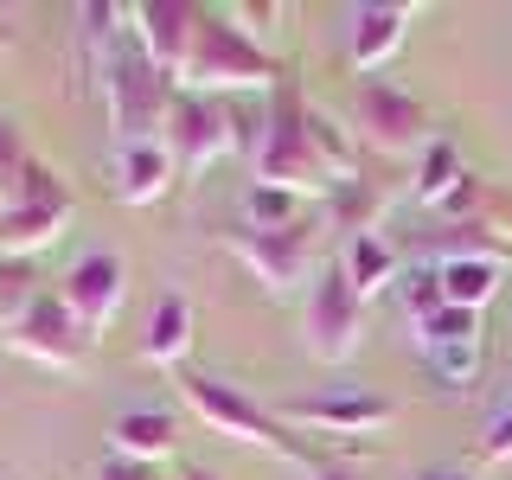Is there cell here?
I'll use <instances>...</instances> for the list:
<instances>
[{
    "label": "cell",
    "mask_w": 512,
    "mask_h": 480,
    "mask_svg": "<svg viewBox=\"0 0 512 480\" xmlns=\"http://www.w3.org/2000/svg\"><path fill=\"white\" fill-rule=\"evenodd\" d=\"M13 205H45V212H64V218H71L77 199H71V186H64L45 160H32V173H26V186H20V199H13Z\"/></svg>",
    "instance_id": "29"
},
{
    "label": "cell",
    "mask_w": 512,
    "mask_h": 480,
    "mask_svg": "<svg viewBox=\"0 0 512 480\" xmlns=\"http://www.w3.org/2000/svg\"><path fill=\"white\" fill-rule=\"evenodd\" d=\"M199 13L205 7H192V0H141V7H128L135 39H141V58H148L160 77H173V84L186 77L192 39H199Z\"/></svg>",
    "instance_id": "11"
},
{
    "label": "cell",
    "mask_w": 512,
    "mask_h": 480,
    "mask_svg": "<svg viewBox=\"0 0 512 480\" xmlns=\"http://www.w3.org/2000/svg\"><path fill=\"white\" fill-rule=\"evenodd\" d=\"M0 346L20 352V359H32V365H52V372H77V365L90 359V333L77 327V314L64 308L58 295H39V301H32V314Z\"/></svg>",
    "instance_id": "9"
},
{
    "label": "cell",
    "mask_w": 512,
    "mask_h": 480,
    "mask_svg": "<svg viewBox=\"0 0 512 480\" xmlns=\"http://www.w3.org/2000/svg\"><path fill=\"white\" fill-rule=\"evenodd\" d=\"M308 141H314V154H320V167H327L333 186L359 180V135H352V128H340L327 109H308Z\"/></svg>",
    "instance_id": "22"
},
{
    "label": "cell",
    "mask_w": 512,
    "mask_h": 480,
    "mask_svg": "<svg viewBox=\"0 0 512 480\" xmlns=\"http://www.w3.org/2000/svg\"><path fill=\"white\" fill-rule=\"evenodd\" d=\"M167 154H173V167L180 173H199L205 160H218V154H231L237 148V122H231V103L224 96H192L180 90L173 96V109H167Z\"/></svg>",
    "instance_id": "8"
},
{
    "label": "cell",
    "mask_w": 512,
    "mask_h": 480,
    "mask_svg": "<svg viewBox=\"0 0 512 480\" xmlns=\"http://www.w3.org/2000/svg\"><path fill=\"white\" fill-rule=\"evenodd\" d=\"M288 429H327V436H372L397 416L391 397L378 391H320V397H295L276 410Z\"/></svg>",
    "instance_id": "12"
},
{
    "label": "cell",
    "mask_w": 512,
    "mask_h": 480,
    "mask_svg": "<svg viewBox=\"0 0 512 480\" xmlns=\"http://www.w3.org/2000/svg\"><path fill=\"white\" fill-rule=\"evenodd\" d=\"M333 263L346 269V282L359 288V301H372V295H384V288H397V282H404V263H397V250L384 244L378 231H365V237H346Z\"/></svg>",
    "instance_id": "16"
},
{
    "label": "cell",
    "mask_w": 512,
    "mask_h": 480,
    "mask_svg": "<svg viewBox=\"0 0 512 480\" xmlns=\"http://www.w3.org/2000/svg\"><path fill=\"white\" fill-rule=\"evenodd\" d=\"M378 212H384V192L372 180H346V186H333L327 199H320V224L340 231V244H346V237L378 231Z\"/></svg>",
    "instance_id": "19"
},
{
    "label": "cell",
    "mask_w": 512,
    "mask_h": 480,
    "mask_svg": "<svg viewBox=\"0 0 512 480\" xmlns=\"http://www.w3.org/2000/svg\"><path fill=\"white\" fill-rule=\"evenodd\" d=\"M436 263H512V237H500L493 224H480V218H468V224H442L436 231Z\"/></svg>",
    "instance_id": "20"
},
{
    "label": "cell",
    "mask_w": 512,
    "mask_h": 480,
    "mask_svg": "<svg viewBox=\"0 0 512 480\" xmlns=\"http://www.w3.org/2000/svg\"><path fill=\"white\" fill-rule=\"evenodd\" d=\"M352 135L372 141L378 154H410V148H429V116L410 90L384 84V77H365L352 90Z\"/></svg>",
    "instance_id": "7"
},
{
    "label": "cell",
    "mask_w": 512,
    "mask_h": 480,
    "mask_svg": "<svg viewBox=\"0 0 512 480\" xmlns=\"http://www.w3.org/2000/svg\"><path fill=\"white\" fill-rule=\"evenodd\" d=\"M90 480H160L154 461H128V455H109V461H96V474Z\"/></svg>",
    "instance_id": "32"
},
{
    "label": "cell",
    "mask_w": 512,
    "mask_h": 480,
    "mask_svg": "<svg viewBox=\"0 0 512 480\" xmlns=\"http://www.w3.org/2000/svg\"><path fill=\"white\" fill-rule=\"evenodd\" d=\"M397 288H404V314H410V327H423L429 314H442V308H448V295H442V269H436V263H429V269H410V276L397 282Z\"/></svg>",
    "instance_id": "27"
},
{
    "label": "cell",
    "mask_w": 512,
    "mask_h": 480,
    "mask_svg": "<svg viewBox=\"0 0 512 480\" xmlns=\"http://www.w3.org/2000/svg\"><path fill=\"white\" fill-rule=\"evenodd\" d=\"M231 20H250L244 32L256 39V32H276V20H282V7L276 0H244V7H231Z\"/></svg>",
    "instance_id": "33"
},
{
    "label": "cell",
    "mask_w": 512,
    "mask_h": 480,
    "mask_svg": "<svg viewBox=\"0 0 512 480\" xmlns=\"http://www.w3.org/2000/svg\"><path fill=\"white\" fill-rule=\"evenodd\" d=\"M468 333H480V314L468 308H442V314H429L423 327H416V346H442V340H468Z\"/></svg>",
    "instance_id": "30"
},
{
    "label": "cell",
    "mask_w": 512,
    "mask_h": 480,
    "mask_svg": "<svg viewBox=\"0 0 512 480\" xmlns=\"http://www.w3.org/2000/svg\"><path fill=\"white\" fill-rule=\"evenodd\" d=\"M192 346V301L186 295H160L154 314H148V333L135 340V359L141 365H180Z\"/></svg>",
    "instance_id": "17"
},
{
    "label": "cell",
    "mask_w": 512,
    "mask_h": 480,
    "mask_svg": "<svg viewBox=\"0 0 512 480\" xmlns=\"http://www.w3.org/2000/svg\"><path fill=\"white\" fill-rule=\"evenodd\" d=\"M308 480H352V474H346V468H314Z\"/></svg>",
    "instance_id": "35"
},
{
    "label": "cell",
    "mask_w": 512,
    "mask_h": 480,
    "mask_svg": "<svg viewBox=\"0 0 512 480\" xmlns=\"http://www.w3.org/2000/svg\"><path fill=\"white\" fill-rule=\"evenodd\" d=\"M359 333H365L359 288L346 282L340 263H320L308 282V301H301V340H308V352L320 365H346L359 352Z\"/></svg>",
    "instance_id": "5"
},
{
    "label": "cell",
    "mask_w": 512,
    "mask_h": 480,
    "mask_svg": "<svg viewBox=\"0 0 512 480\" xmlns=\"http://www.w3.org/2000/svg\"><path fill=\"white\" fill-rule=\"evenodd\" d=\"M301 218H314V199L282 192V186H263V180L244 186V224L250 231H288V224H301Z\"/></svg>",
    "instance_id": "23"
},
{
    "label": "cell",
    "mask_w": 512,
    "mask_h": 480,
    "mask_svg": "<svg viewBox=\"0 0 512 480\" xmlns=\"http://www.w3.org/2000/svg\"><path fill=\"white\" fill-rule=\"evenodd\" d=\"M180 84L160 77L141 52H116L103 64V103H109V128H116V148H141V141L167 135V109Z\"/></svg>",
    "instance_id": "4"
},
{
    "label": "cell",
    "mask_w": 512,
    "mask_h": 480,
    "mask_svg": "<svg viewBox=\"0 0 512 480\" xmlns=\"http://www.w3.org/2000/svg\"><path fill=\"white\" fill-rule=\"evenodd\" d=\"M480 455H487V461H512V404L493 410L487 436H480Z\"/></svg>",
    "instance_id": "31"
},
{
    "label": "cell",
    "mask_w": 512,
    "mask_h": 480,
    "mask_svg": "<svg viewBox=\"0 0 512 480\" xmlns=\"http://www.w3.org/2000/svg\"><path fill=\"white\" fill-rule=\"evenodd\" d=\"M461 180H468V167H461V154H455V141H442V135H429V148H423V160H416V199H423V205H436V212H442V205L448 199H455V186Z\"/></svg>",
    "instance_id": "21"
},
{
    "label": "cell",
    "mask_w": 512,
    "mask_h": 480,
    "mask_svg": "<svg viewBox=\"0 0 512 480\" xmlns=\"http://www.w3.org/2000/svg\"><path fill=\"white\" fill-rule=\"evenodd\" d=\"M180 180L167 141H141V148H116V192L128 205H160Z\"/></svg>",
    "instance_id": "14"
},
{
    "label": "cell",
    "mask_w": 512,
    "mask_h": 480,
    "mask_svg": "<svg viewBox=\"0 0 512 480\" xmlns=\"http://www.w3.org/2000/svg\"><path fill=\"white\" fill-rule=\"evenodd\" d=\"M0 480H13V474H0Z\"/></svg>",
    "instance_id": "38"
},
{
    "label": "cell",
    "mask_w": 512,
    "mask_h": 480,
    "mask_svg": "<svg viewBox=\"0 0 512 480\" xmlns=\"http://www.w3.org/2000/svg\"><path fill=\"white\" fill-rule=\"evenodd\" d=\"M416 480H474V474H461V468H423Z\"/></svg>",
    "instance_id": "34"
},
{
    "label": "cell",
    "mask_w": 512,
    "mask_h": 480,
    "mask_svg": "<svg viewBox=\"0 0 512 480\" xmlns=\"http://www.w3.org/2000/svg\"><path fill=\"white\" fill-rule=\"evenodd\" d=\"M39 295H45V288H39V276H32V263H7V256H0V340L32 314Z\"/></svg>",
    "instance_id": "25"
},
{
    "label": "cell",
    "mask_w": 512,
    "mask_h": 480,
    "mask_svg": "<svg viewBox=\"0 0 512 480\" xmlns=\"http://www.w3.org/2000/svg\"><path fill=\"white\" fill-rule=\"evenodd\" d=\"M276 84H282V64L269 58L263 45L231 20V13L205 7L180 90H192V96H237V90H276Z\"/></svg>",
    "instance_id": "2"
},
{
    "label": "cell",
    "mask_w": 512,
    "mask_h": 480,
    "mask_svg": "<svg viewBox=\"0 0 512 480\" xmlns=\"http://www.w3.org/2000/svg\"><path fill=\"white\" fill-rule=\"evenodd\" d=\"M0 212H7V199H0Z\"/></svg>",
    "instance_id": "37"
},
{
    "label": "cell",
    "mask_w": 512,
    "mask_h": 480,
    "mask_svg": "<svg viewBox=\"0 0 512 480\" xmlns=\"http://www.w3.org/2000/svg\"><path fill=\"white\" fill-rule=\"evenodd\" d=\"M180 397H186V410L199 416L212 436H231V442H244V448H269V455H282V461H314V448L301 442L276 410L250 404L237 384L205 378V372H180Z\"/></svg>",
    "instance_id": "3"
},
{
    "label": "cell",
    "mask_w": 512,
    "mask_h": 480,
    "mask_svg": "<svg viewBox=\"0 0 512 480\" xmlns=\"http://www.w3.org/2000/svg\"><path fill=\"white\" fill-rule=\"evenodd\" d=\"M250 173L263 186L301 192V199H327L333 192L327 167H320V154L308 141V103H301V90L288 84V77L269 90V103H263V141H256V154H250Z\"/></svg>",
    "instance_id": "1"
},
{
    "label": "cell",
    "mask_w": 512,
    "mask_h": 480,
    "mask_svg": "<svg viewBox=\"0 0 512 480\" xmlns=\"http://www.w3.org/2000/svg\"><path fill=\"white\" fill-rule=\"evenodd\" d=\"M314 237H320V212L301 218V224H288V231H250V224H231V231H224V250H231L237 263L269 288V295H282V288H295L301 276H308Z\"/></svg>",
    "instance_id": "6"
},
{
    "label": "cell",
    "mask_w": 512,
    "mask_h": 480,
    "mask_svg": "<svg viewBox=\"0 0 512 480\" xmlns=\"http://www.w3.org/2000/svg\"><path fill=\"white\" fill-rule=\"evenodd\" d=\"M26 173H32V148H26V135H20V128L0 116V199H7V205L20 199Z\"/></svg>",
    "instance_id": "28"
},
{
    "label": "cell",
    "mask_w": 512,
    "mask_h": 480,
    "mask_svg": "<svg viewBox=\"0 0 512 480\" xmlns=\"http://www.w3.org/2000/svg\"><path fill=\"white\" fill-rule=\"evenodd\" d=\"M122 295H128V269H122L116 250L77 256V263L64 269V282H58V301L77 314V327H84V333H103L109 320L122 314Z\"/></svg>",
    "instance_id": "10"
},
{
    "label": "cell",
    "mask_w": 512,
    "mask_h": 480,
    "mask_svg": "<svg viewBox=\"0 0 512 480\" xmlns=\"http://www.w3.org/2000/svg\"><path fill=\"white\" fill-rule=\"evenodd\" d=\"M180 480H218V474H205V468H186V474H180Z\"/></svg>",
    "instance_id": "36"
},
{
    "label": "cell",
    "mask_w": 512,
    "mask_h": 480,
    "mask_svg": "<svg viewBox=\"0 0 512 480\" xmlns=\"http://www.w3.org/2000/svg\"><path fill=\"white\" fill-rule=\"evenodd\" d=\"M416 20V7H404V0H372V7H352V39H346V58L352 71L372 77L384 58L404 45V32Z\"/></svg>",
    "instance_id": "13"
},
{
    "label": "cell",
    "mask_w": 512,
    "mask_h": 480,
    "mask_svg": "<svg viewBox=\"0 0 512 480\" xmlns=\"http://www.w3.org/2000/svg\"><path fill=\"white\" fill-rule=\"evenodd\" d=\"M436 269H442V295H448V308L480 314L493 295H500V263H436Z\"/></svg>",
    "instance_id": "24"
},
{
    "label": "cell",
    "mask_w": 512,
    "mask_h": 480,
    "mask_svg": "<svg viewBox=\"0 0 512 480\" xmlns=\"http://www.w3.org/2000/svg\"><path fill=\"white\" fill-rule=\"evenodd\" d=\"M64 212H45V205H7L0 212V256L7 263H26L32 250H52L58 237H64Z\"/></svg>",
    "instance_id": "18"
},
{
    "label": "cell",
    "mask_w": 512,
    "mask_h": 480,
    "mask_svg": "<svg viewBox=\"0 0 512 480\" xmlns=\"http://www.w3.org/2000/svg\"><path fill=\"white\" fill-rule=\"evenodd\" d=\"M423 365L436 372L442 384H474L480 378V333H468V340H442V346H423Z\"/></svg>",
    "instance_id": "26"
},
{
    "label": "cell",
    "mask_w": 512,
    "mask_h": 480,
    "mask_svg": "<svg viewBox=\"0 0 512 480\" xmlns=\"http://www.w3.org/2000/svg\"><path fill=\"white\" fill-rule=\"evenodd\" d=\"M173 448H180V423H173L167 410H122L116 423H109V455H128V461H173Z\"/></svg>",
    "instance_id": "15"
}]
</instances>
